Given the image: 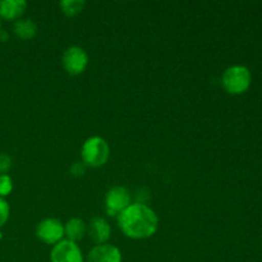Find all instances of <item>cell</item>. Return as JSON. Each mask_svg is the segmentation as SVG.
Returning a JSON list of instances; mask_svg holds the SVG:
<instances>
[{"label": "cell", "instance_id": "1", "mask_svg": "<svg viewBox=\"0 0 262 262\" xmlns=\"http://www.w3.org/2000/svg\"><path fill=\"white\" fill-rule=\"evenodd\" d=\"M118 225L128 238L147 239L158 230L159 219L152 209L137 202L118 215Z\"/></svg>", "mask_w": 262, "mask_h": 262}, {"label": "cell", "instance_id": "2", "mask_svg": "<svg viewBox=\"0 0 262 262\" xmlns=\"http://www.w3.org/2000/svg\"><path fill=\"white\" fill-rule=\"evenodd\" d=\"M82 163L91 168H100L109 160L110 147L106 140L100 136H94L84 141L81 150Z\"/></svg>", "mask_w": 262, "mask_h": 262}, {"label": "cell", "instance_id": "3", "mask_svg": "<svg viewBox=\"0 0 262 262\" xmlns=\"http://www.w3.org/2000/svg\"><path fill=\"white\" fill-rule=\"evenodd\" d=\"M252 76L247 67L232 66L223 73L222 83L225 91L230 95H241L251 86Z\"/></svg>", "mask_w": 262, "mask_h": 262}, {"label": "cell", "instance_id": "4", "mask_svg": "<svg viewBox=\"0 0 262 262\" xmlns=\"http://www.w3.org/2000/svg\"><path fill=\"white\" fill-rule=\"evenodd\" d=\"M61 63H63L67 73L71 76H78V74L83 73L84 69L87 68L89 56H87L86 51L79 46H71V48L66 49V51L63 53Z\"/></svg>", "mask_w": 262, "mask_h": 262}, {"label": "cell", "instance_id": "5", "mask_svg": "<svg viewBox=\"0 0 262 262\" xmlns=\"http://www.w3.org/2000/svg\"><path fill=\"white\" fill-rule=\"evenodd\" d=\"M36 235L46 245H54L60 242L64 237V225L58 219L48 217L40 222L36 227Z\"/></svg>", "mask_w": 262, "mask_h": 262}, {"label": "cell", "instance_id": "6", "mask_svg": "<svg viewBox=\"0 0 262 262\" xmlns=\"http://www.w3.org/2000/svg\"><path fill=\"white\" fill-rule=\"evenodd\" d=\"M130 205V194L124 187H113L105 197V209L110 216H118Z\"/></svg>", "mask_w": 262, "mask_h": 262}, {"label": "cell", "instance_id": "7", "mask_svg": "<svg viewBox=\"0 0 262 262\" xmlns=\"http://www.w3.org/2000/svg\"><path fill=\"white\" fill-rule=\"evenodd\" d=\"M51 262H84L81 248L72 241H60L50 252Z\"/></svg>", "mask_w": 262, "mask_h": 262}, {"label": "cell", "instance_id": "8", "mask_svg": "<svg viewBox=\"0 0 262 262\" xmlns=\"http://www.w3.org/2000/svg\"><path fill=\"white\" fill-rule=\"evenodd\" d=\"M87 262H122V252L109 243L96 245L90 251Z\"/></svg>", "mask_w": 262, "mask_h": 262}, {"label": "cell", "instance_id": "9", "mask_svg": "<svg viewBox=\"0 0 262 262\" xmlns=\"http://www.w3.org/2000/svg\"><path fill=\"white\" fill-rule=\"evenodd\" d=\"M89 234L96 245H105L112 234V228L109 223L102 217H94L90 222Z\"/></svg>", "mask_w": 262, "mask_h": 262}, {"label": "cell", "instance_id": "10", "mask_svg": "<svg viewBox=\"0 0 262 262\" xmlns=\"http://www.w3.org/2000/svg\"><path fill=\"white\" fill-rule=\"evenodd\" d=\"M27 3L25 0H0V17L4 19H19L26 12Z\"/></svg>", "mask_w": 262, "mask_h": 262}, {"label": "cell", "instance_id": "11", "mask_svg": "<svg viewBox=\"0 0 262 262\" xmlns=\"http://www.w3.org/2000/svg\"><path fill=\"white\" fill-rule=\"evenodd\" d=\"M87 232V227L84 224L83 220L78 219V217H73V219L68 220L67 224L64 225V235L68 237V241L72 242H78L84 237Z\"/></svg>", "mask_w": 262, "mask_h": 262}, {"label": "cell", "instance_id": "12", "mask_svg": "<svg viewBox=\"0 0 262 262\" xmlns=\"http://www.w3.org/2000/svg\"><path fill=\"white\" fill-rule=\"evenodd\" d=\"M13 31L22 40H30L37 32V26L30 18H25V19H20L19 18V19L14 22Z\"/></svg>", "mask_w": 262, "mask_h": 262}, {"label": "cell", "instance_id": "13", "mask_svg": "<svg viewBox=\"0 0 262 262\" xmlns=\"http://www.w3.org/2000/svg\"><path fill=\"white\" fill-rule=\"evenodd\" d=\"M86 3L83 0H63L59 3V7L61 8V12L68 17H74L79 14L83 10Z\"/></svg>", "mask_w": 262, "mask_h": 262}, {"label": "cell", "instance_id": "14", "mask_svg": "<svg viewBox=\"0 0 262 262\" xmlns=\"http://www.w3.org/2000/svg\"><path fill=\"white\" fill-rule=\"evenodd\" d=\"M13 191V181L8 174H0V197L4 199Z\"/></svg>", "mask_w": 262, "mask_h": 262}, {"label": "cell", "instance_id": "15", "mask_svg": "<svg viewBox=\"0 0 262 262\" xmlns=\"http://www.w3.org/2000/svg\"><path fill=\"white\" fill-rule=\"evenodd\" d=\"M9 215H10V207L9 204L5 201L3 197H0V228L8 222L9 219Z\"/></svg>", "mask_w": 262, "mask_h": 262}, {"label": "cell", "instance_id": "16", "mask_svg": "<svg viewBox=\"0 0 262 262\" xmlns=\"http://www.w3.org/2000/svg\"><path fill=\"white\" fill-rule=\"evenodd\" d=\"M12 168V159L7 154H0V174H7Z\"/></svg>", "mask_w": 262, "mask_h": 262}, {"label": "cell", "instance_id": "17", "mask_svg": "<svg viewBox=\"0 0 262 262\" xmlns=\"http://www.w3.org/2000/svg\"><path fill=\"white\" fill-rule=\"evenodd\" d=\"M84 171H86V165L83 163H74L71 166V174L73 177H76V178L83 176Z\"/></svg>", "mask_w": 262, "mask_h": 262}, {"label": "cell", "instance_id": "18", "mask_svg": "<svg viewBox=\"0 0 262 262\" xmlns=\"http://www.w3.org/2000/svg\"><path fill=\"white\" fill-rule=\"evenodd\" d=\"M0 40H2V41L8 40V33L5 32L4 30H0Z\"/></svg>", "mask_w": 262, "mask_h": 262}, {"label": "cell", "instance_id": "19", "mask_svg": "<svg viewBox=\"0 0 262 262\" xmlns=\"http://www.w3.org/2000/svg\"><path fill=\"white\" fill-rule=\"evenodd\" d=\"M3 239V233H2V230H0V241Z\"/></svg>", "mask_w": 262, "mask_h": 262}, {"label": "cell", "instance_id": "20", "mask_svg": "<svg viewBox=\"0 0 262 262\" xmlns=\"http://www.w3.org/2000/svg\"><path fill=\"white\" fill-rule=\"evenodd\" d=\"M0 30H2V22H0Z\"/></svg>", "mask_w": 262, "mask_h": 262}]
</instances>
